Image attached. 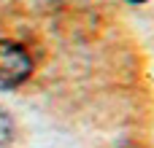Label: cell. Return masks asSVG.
I'll return each mask as SVG.
<instances>
[{
    "label": "cell",
    "mask_w": 154,
    "mask_h": 148,
    "mask_svg": "<svg viewBox=\"0 0 154 148\" xmlns=\"http://www.w3.org/2000/svg\"><path fill=\"white\" fill-rule=\"evenodd\" d=\"M130 3H146V0H130Z\"/></svg>",
    "instance_id": "3"
},
{
    "label": "cell",
    "mask_w": 154,
    "mask_h": 148,
    "mask_svg": "<svg viewBox=\"0 0 154 148\" xmlns=\"http://www.w3.org/2000/svg\"><path fill=\"white\" fill-rule=\"evenodd\" d=\"M11 138H14V119L5 111H0V146H8Z\"/></svg>",
    "instance_id": "2"
},
{
    "label": "cell",
    "mask_w": 154,
    "mask_h": 148,
    "mask_svg": "<svg viewBox=\"0 0 154 148\" xmlns=\"http://www.w3.org/2000/svg\"><path fill=\"white\" fill-rule=\"evenodd\" d=\"M32 73V59L27 49L16 40H0V89H14L24 84Z\"/></svg>",
    "instance_id": "1"
}]
</instances>
